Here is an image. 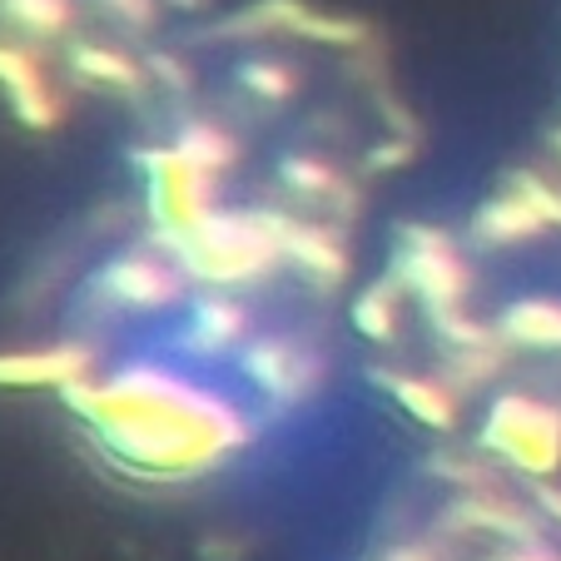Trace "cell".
Wrapping results in <instances>:
<instances>
[{"label":"cell","instance_id":"6da1fadb","mask_svg":"<svg viewBox=\"0 0 561 561\" xmlns=\"http://www.w3.org/2000/svg\"><path fill=\"white\" fill-rule=\"evenodd\" d=\"M60 392L95 427L100 447L139 477H199L249 443V417L229 398L164 363H125Z\"/></svg>","mask_w":561,"mask_h":561},{"label":"cell","instance_id":"7a4b0ae2","mask_svg":"<svg viewBox=\"0 0 561 561\" xmlns=\"http://www.w3.org/2000/svg\"><path fill=\"white\" fill-rule=\"evenodd\" d=\"M170 259L184 278L209 288H239L264 278L278 259H288V224L268 214H224L214 209L199 229L170 244Z\"/></svg>","mask_w":561,"mask_h":561},{"label":"cell","instance_id":"3957f363","mask_svg":"<svg viewBox=\"0 0 561 561\" xmlns=\"http://www.w3.org/2000/svg\"><path fill=\"white\" fill-rule=\"evenodd\" d=\"M482 447L497 453L512 472L547 482L561 467V413L551 403H541V398L507 392L482 417Z\"/></svg>","mask_w":561,"mask_h":561},{"label":"cell","instance_id":"277c9868","mask_svg":"<svg viewBox=\"0 0 561 561\" xmlns=\"http://www.w3.org/2000/svg\"><path fill=\"white\" fill-rule=\"evenodd\" d=\"M145 170V199H149V219L164 233V244L184 239L190 229H199L214 214V174L204 164H194L180 145H159L139 154Z\"/></svg>","mask_w":561,"mask_h":561},{"label":"cell","instance_id":"5b68a950","mask_svg":"<svg viewBox=\"0 0 561 561\" xmlns=\"http://www.w3.org/2000/svg\"><path fill=\"white\" fill-rule=\"evenodd\" d=\"M398 284L413 288L433 313L457 308L467 294V264L457 259V249L433 229H408L403 254H398Z\"/></svg>","mask_w":561,"mask_h":561},{"label":"cell","instance_id":"8992f818","mask_svg":"<svg viewBox=\"0 0 561 561\" xmlns=\"http://www.w3.org/2000/svg\"><path fill=\"white\" fill-rule=\"evenodd\" d=\"M239 373H244L249 388H254L259 398H268V403H304L308 392L318 388V378H323L313 353L294 339H278V333L239 348Z\"/></svg>","mask_w":561,"mask_h":561},{"label":"cell","instance_id":"52a82bcc","mask_svg":"<svg viewBox=\"0 0 561 561\" xmlns=\"http://www.w3.org/2000/svg\"><path fill=\"white\" fill-rule=\"evenodd\" d=\"M184 268L174 259L159 254H119L115 264L105 268V298L115 308H129V313H159L184 298Z\"/></svg>","mask_w":561,"mask_h":561},{"label":"cell","instance_id":"ba28073f","mask_svg":"<svg viewBox=\"0 0 561 561\" xmlns=\"http://www.w3.org/2000/svg\"><path fill=\"white\" fill-rule=\"evenodd\" d=\"M249 333V313L239 298H229V288H209V294L190 298L184 308V323H180V353L204 363H219L229 353H239Z\"/></svg>","mask_w":561,"mask_h":561},{"label":"cell","instance_id":"9c48e42d","mask_svg":"<svg viewBox=\"0 0 561 561\" xmlns=\"http://www.w3.org/2000/svg\"><path fill=\"white\" fill-rule=\"evenodd\" d=\"M85 348H50V353H5L0 358V382H25V388H35V382H55V388H65V382L85 378Z\"/></svg>","mask_w":561,"mask_h":561},{"label":"cell","instance_id":"30bf717a","mask_svg":"<svg viewBox=\"0 0 561 561\" xmlns=\"http://www.w3.org/2000/svg\"><path fill=\"white\" fill-rule=\"evenodd\" d=\"M502 333H507L517 348H561V304L557 298H517L502 313Z\"/></svg>","mask_w":561,"mask_h":561},{"label":"cell","instance_id":"8fae6325","mask_svg":"<svg viewBox=\"0 0 561 561\" xmlns=\"http://www.w3.org/2000/svg\"><path fill=\"white\" fill-rule=\"evenodd\" d=\"M0 85L11 90L15 110H21L31 125H50V119H55L50 90H45V80L35 75V65L25 60L21 50H0Z\"/></svg>","mask_w":561,"mask_h":561},{"label":"cell","instance_id":"7c38bea8","mask_svg":"<svg viewBox=\"0 0 561 561\" xmlns=\"http://www.w3.org/2000/svg\"><path fill=\"white\" fill-rule=\"evenodd\" d=\"M288 259H294V264H304L318 284H339L343 268H348V254H343V244L333 239V233L294 229V224H288Z\"/></svg>","mask_w":561,"mask_h":561},{"label":"cell","instance_id":"4fadbf2b","mask_svg":"<svg viewBox=\"0 0 561 561\" xmlns=\"http://www.w3.org/2000/svg\"><path fill=\"white\" fill-rule=\"evenodd\" d=\"M388 388L423 427H443L447 433L457 423V398L447 388H437L433 378H388Z\"/></svg>","mask_w":561,"mask_h":561},{"label":"cell","instance_id":"5bb4252c","mask_svg":"<svg viewBox=\"0 0 561 561\" xmlns=\"http://www.w3.org/2000/svg\"><path fill=\"white\" fill-rule=\"evenodd\" d=\"M398 288L403 284H373L368 294H358L353 304V323H358L368 339H392L398 333Z\"/></svg>","mask_w":561,"mask_h":561},{"label":"cell","instance_id":"9a60e30c","mask_svg":"<svg viewBox=\"0 0 561 561\" xmlns=\"http://www.w3.org/2000/svg\"><path fill=\"white\" fill-rule=\"evenodd\" d=\"M174 145H180L194 164H204L209 174H219V170H229V164H233V139L224 135L219 125H204V119L184 125V135L174 139Z\"/></svg>","mask_w":561,"mask_h":561},{"label":"cell","instance_id":"2e32d148","mask_svg":"<svg viewBox=\"0 0 561 561\" xmlns=\"http://www.w3.org/2000/svg\"><path fill=\"white\" fill-rule=\"evenodd\" d=\"M0 5L31 35H60L65 25H70V5H65V0H0Z\"/></svg>","mask_w":561,"mask_h":561},{"label":"cell","instance_id":"e0dca14e","mask_svg":"<svg viewBox=\"0 0 561 561\" xmlns=\"http://www.w3.org/2000/svg\"><path fill=\"white\" fill-rule=\"evenodd\" d=\"M239 80H244V90H254L259 100H288L294 95V70H284L278 60H249L244 70H239Z\"/></svg>","mask_w":561,"mask_h":561},{"label":"cell","instance_id":"ac0fdd59","mask_svg":"<svg viewBox=\"0 0 561 561\" xmlns=\"http://www.w3.org/2000/svg\"><path fill=\"white\" fill-rule=\"evenodd\" d=\"M284 180L294 184L298 194H313V199L339 194V174H333L323 159H284Z\"/></svg>","mask_w":561,"mask_h":561},{"label":"cell","instance_id":"d6986e66","mask_svg":"<svg viewBox=\"0 0 561 561\" xmlns=\"http://www.w3.org/2000/svg\"><path fill=\"white\" fill-rule=\"evenodd\" d=\"M75 65L80 70H90V75H100L105 85H125V90H139V75L129 70L119 55H110V50H80L75 55Z\"/></svg>","mask_w":561,"mask_h":561},{"label":"cell","instance_id":"ffe728a7","mask_svg":"<svg viewBox=\"0 0 561 561\" xmlns=\"http://www.w3.org/2000/svg\"><path fill=\"white\" fill-rule=\"evenodd\" d=\"M392 561H417V557H392Z\"/></svg>","mask_w":561,"mask_h":561}]
</instances>
